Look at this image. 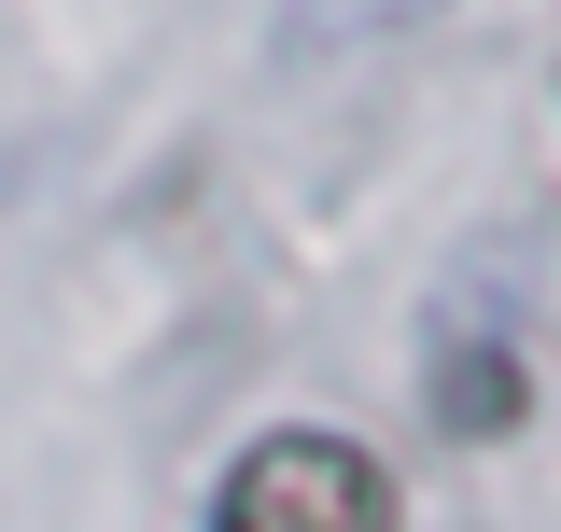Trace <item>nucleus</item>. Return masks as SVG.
<instances>
[{"label": "nucleus", "mask_w": 561, "mask_h": 532, "mask_svg": "<svg viewBox=\"0 0 561 532\" xmlns=\"http://www.w3.org/2000/svg\"><path fill=\"white\" fill-rule=\"evenodd\" d=\"M210 532H393V463L323 435V420H280V435H253L225 463Z\"/></svg>", "instance_id": "obj_1"}, {"label": "nucleus", "mask_w": 561, "mask_h": 532, "mask_svg": "<svg viewBox=\"0 0 561 532\" xmlns=\"http://www.w3.org/2000/svg\"><path fill=\"white\" fill-rule=\"evenodd\" d=\"M309 28H408V14H435V0H295Z\"/></svg>", "instance_id": "obj_2"}]
</instances>
